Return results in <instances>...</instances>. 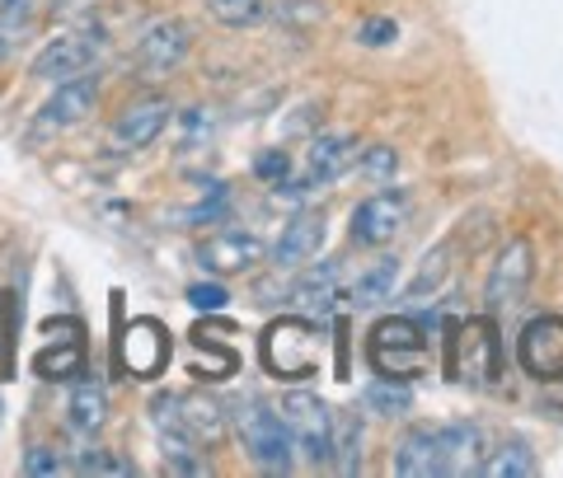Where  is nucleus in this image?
Masks as SVG:
<instances>
[{
  "label": "nucleus",
  "instance_id": "1",
  "mask_svg": "<svg viewBox=\"0 0 563 478\" xmlns=\"http://www.w3.org/2000/svg\"><path fill=\"white\" fill-rule=\"evenodd\" d=\"M258 357H263V370L277 380H291V385L310 380V376H320V366H324V329L306 314H287L263 329Z\"/></svg>",
  "mask_w": 563,
  "mask_h": 478
},
{
  "label": "nucleus",
  "instance_id": "2",
  "mask_svg": "<svg viewBox=\"0 0 563 478\" xmlns=\"http://www.w3.org/2000/svg\"><path fill=\"white\" fill-rule=\"evenodd\" d=\"M428 357H432L428 329L404 314L380 319L372 329V338H366V362H372V370L385 380H418L422 370H428Z\"/></svg>",
  "mask_w": 563,
  "mask_h": 478
},
{
  "label": "nucleus",
  "instance_id": "3",
  "mask_svg": "<svg viewBox=\"0 0 563 478\" xmlns=\"http://www.w3.org/2000/svg\"><path fill=\"white\" fill-rule=\"evenodd\" d=\"M231 418H235V432H240L244 451H250V459L258 469L291 474L296 441L287 432V418H282V409H273V403H263V399H240Z\"/></svg>",
  "mask_w": 563,
  "mask_h": 478
},
{
  "label": "nucleus",
  "instance_id": "4",
  "mask_svg": "<svg viewBox=\"0 0 563 478\" xmlns=\"http://www.w3.org/2000/svg\"><path fill=\"white\" fill-rule=\"evenodd\" d=\"M446 370L470 389L498 385V376H503V338H498V324H493L488 314L484 319H465V324L451 329Z\"/></svg>",
  "mask_w": 563,
  "mask_h": 478
},
{
  "label": "nucleus",
  "instance_id": "5",
  "mask_svg": "<svg viewBox=\"0 0 563 478\" xmlns=\"http://www.w3.org/2000/svg\"><path fill=\"white\" fill-rule=\"evenodd\" d=\"M151 418L161 436H188L198 446H221L225 427H231V413L221 409L211 394H155L151 399Z\"/></svg>",
  "mask_w": 563,
  "mask_h": 478
},
{
  "label": "nucleus",
  "instance_id": "6",
  "mask_svg": "<svg viewBox=\"0 0 563 478\" xmlns=\"http://www.w3.org/2000/svg\"><path fill=\"white\" fill-rule=\"evenodd\" d=\"M99 70H85V76H70V80H57V90L43 99V109L33 113L29 122V141H52L70 127H80L85 118L99 109Z\"/></svg>",
  "mask_w": 563,
  "mask_h": 478
},
{
  "label": "nucleus",
  "instance_id": "7",
  "mask_svg": "<svg viewBox=\"0 0 563 478\" xmlns=\"http://www.w3.org/2000/svg\"><path fill=\"white\" fill-rule=\"evenodd\" d=\"M103 47H109V33H103L99 24L66 29V33H57V38H52L38 52V57H33L29 76L33 80H47V85L70 80V76H85V70H95V62L103 57Z\"/></svg>",
  "mask_w": 563,
  "mask_h": 478
},
{
  "label": "nucleus",
  "instance_id": "8",
  "mask_svg": "<svg viewBox=\"0 0 563 478\" xmlns=\"http://www.w3.org/2000/svg\"><path fill=\"white\" fill-rule=\"evenodd\" d=\"M277 409H282V418H287V432L296 441V455H301L306 465L324 469L329 465V436H333V409H329L320 394H310V389H291V394L282 399Z\"/></svg>",
  "mask_w": 563,
  "mask_h": 478
},
{
  "label": "nucleus",
  "instance_id": "9",
  "mask_svg": "<svg viewBox=\"0 0 563 478\" xmlns=\"http://www.w3.org/2000/svg\"><path fill=\"white\" fill-rule=\"evenodd\" d=\"M192 52V24L188 20H155L141 29L136 52H132V66L141 80H165L174 76Z\"/></svg>",
  "mask_w": 563,
  "mask_h": 478
},
{
  "label": "nucleus",
  "instance_id": "10",
  "mask_svg": "<svg viewBox=\"0 0 563 478\" xmlns=\"http://www.w3.org/2000/svg\"><path fill=\"white\" fill-rule=\"evenodd\" d=\"M409 192L404 188H385V192H372L352 207V221H347V235L357 249H380L390 244L404 225H409Z\"/></svg>",
  "mask_w": 563,
  "mask_h": 478
},
{
  "label": "nucleus",
  "instance_id": "11",
  "mask_svg": "<svg viewBox=\"0 0 563 478\" xmlns=\"http://www.w3.org/2000/svg\"><path fill=\"white\" fill-rule=\"evenodd\" d=\"M536 281V244L517 235V240H507L498 258H493V273L484 281V300H488V310L498 314V310H512L517 300L526 296V287Z\"/></svg>",
  "mask_w": 563,
  "mask_h": 478
},
{
  "label": "nucleus",
  "instance_id": "12",
  "mask_svg": "<svg viewBox=\"0 0 563 478\" xmlns=\"http://www.w3.org/2000/svg\"><path fill=\"white\" fill-rule=\"evenodd\" d=\"M352 165H357V136H347V132H324V136L310 141L301 179H296V184H282L277 192H310V188H324V184H333V179H343Z\"/></svg>",
  "mask_w": 563,
  "mask_h": 478
},
{
  "label": "nucleus",
  "instance_id": "13",
  "mask_svg": "<svg viewBox=\"0 0 563 478\" xmlns=\"http://www.w3.org/2000/svg\"><path fill=\"white\" fill-rule=\"evenodd\" d=\"M517 357H521V370L536 380H563V319L544 314V319H531L517 338Z\"/></svg>",
  "mask_w": 563,
  "mask_h": 478
},
{
  "label": "nucleus",
  "instance_id": "14",
  "mask_svg": "<svg viewBox=\"0 0 563 478\" xmlns=\"http://www.w3.org/2000/svg\"><path fill=\"white\" fill-rule=\"evenodd\" d=\"M169 118H174V109H169L165 95H146V99L128 103V109L118 113V122H113V146L122 155H136V151L155 146L161 132L169 127Z\"/></svg>",
  "mask_w": 563,
  "mask_h": 478
},
{
  "label": "nucleus",
  "instance_id": "15",
  "mask_svg": "<svg viewBox=\"0 0 563 478\" xmlns=\"http://www.w3.org/2000/svg\"><path fill=\"white\" fill-rule=\"evenodd\" d=\"M198 263L211 277H235V273H250L263 263V240L250 235V230H217L198 244Z\"/></svg>",
  "mask_w": 563,
  "mask_h": 478
},
{
  "label": "nucleus",
  "instance_id": "16",
  "mask_svg": "<svg viewBox=\"0 0 563 478\" xmlns=\"http://www.w3.org/2000/svg\"><path fill=\"white\" fill-rule=\"evenodd\" d=\"M169 362V329L161 319H136V324L122 333V366L136 380H155Z\"/></svg>",
  "mask_w": 563,
  "mask_h": 478
},
{
  "label": "nucleus",
  "instance_id": "17",
  "mask_svg": "<svg viewBox=\"0 0 563 478\" xmlns=\"http://www.w3.org/2000/svg\"><path fill=\"white\" fill-rule=\"evenodd\" d=\"M320 249H324V216L320 211H301V216H291L282 225V235L273 244V263H277V273H296Z\"/></svg>",
  "mask_w": 563,
  "mask_h": 478
},
{
  "label": "nucleus",
  "instance_id": "18",
  "mask_svg": "<svg viewBox=\"0 0 563 478\" xmlns=\"http://www.w3.org/2000/svg\"><path fill=\"white\" fill-rule=\"evenodd\" d=\"M395 474L399 478H442L446 474V451H442V427H409L395 446Z\"/></svg>",
  "mask_w": 563,
  "mask_h": 478
},
{
  "label": "nucleus",
  "instance_id": "19",
  "mask_svg": "<svg viewBox=\"0 0 563 478\" xmlns=\"http://www.w3.org/2000/svg\"><path fill=\"white\" fill-rule=\"evenodd\" d=\"M339 263H324V268H310L296 287H287V305L296 314H314V319H324L333 310V300H343L339 291Z\"/></svg>",
  "mask_w": 563,
  "mask_h": 478
},
{
  "label": "nucleus",
  "instance_id": "20",
  "mask_svg": "<svg viewBox=\"0 0 563 478\" xmlns=\"http://www.w3.org/2000/svg\"><path fill=\"white\" fill-rule=\"evenodd\" d=\"M442 451H446V474H479L488 455V436L479 422H442Z\"/></svg>",
  "mask_w": 563,
  "mask_h": 478
},
{
  "label": "nucleus",
  "instance_id": "21",
  "mask_svg": "<svg viewBox=\"0 0 563 478\" xmlns=\"http://www.w3.org/2000/svg\"><path fill=\"white\" fill-rule=\"evenodd\" d=\"M109 418V389L95 385V380H80L70 389V403H66V427L76 436H95Z\"/></svg>",
  "mask_w": 563,
  "mask_h": 478
},
{
  "label": "nucleus",
  "instance_id": "22",
  "mask_svg": "<svg viewBox=\"0 0 563 478\" xmlns=\"http://www.w3.org/2000/svg\"><path fill=\"white\" fill-rule=\"evenodd\" d=\"M329 465L339 469V474H357V469H362V418H357V409L333 413Z\"/></svg>",
  "mask_w": 563,
  "mask_h": 478
},
{
  "label": "nucleus",
  "instance_id": "23",
  "mask_svg": "<svg viewBox=\"0 0 563 478\" xmlns=\"http://www.w3.org/2000/svg\"><path fill=\"white\" fill-rule=\"evenodd\" d=\"M33 29H38V0H5L0 5V62H10L33 38Z\"/></svg>",
  "mask_w": 563,
  "mask_h": 478
},
{
  "label": "nucleus",
  "instance_id": "24",
  "mask_svg": "<svg viewBox=\"0 0 563 478\" xmlns=\"http://www.w3.org/2000/svg\"><path fill=\"white\" fill-rule=\"evenodd\" d=\"M395 287H399V263H395V258H380V263H372V268H366L357 281H352L347 305H352V310H372V305H380V300H390Z\"/></svg>",
  "mask_w": 563,
  "mask_h": 478
},
{
  "label": "nucleus",
  "instance_id": "25",
  "mask_svg": "<svg viewBox=\"0 0 563 478\" xmlns=\"http://www.w3.org/2000/svg\"><path fill=\"white\" fill-rule=\"evenodd\" d=\"M33 376L38 380H76V376H85L80 338H62L57 347H43L38 357H33Z\"/></svg>",
  "mask_w": 563,
  "mask_h": 478
},
{
  "label": "nucleus",
  "instance_id": "26",
  "mask_svg": "<svg viewBox=\"0 0 563 478\" xmlns=\"http://www.w3.org/2000/svg\"><path fill=\"white\" fill-rule=\"evenodd\" d=\"M451 258H455V240H442L437 249H428V254H422V263H418L413 281L404 287V296H409V300H422V296L442 291V281H446V273H451Z\"/></svg>",
  "mask_w": 563,
  "mask_h": 478
},
{
  "label": "nucleus",
  "instance_id": "27",
  "mask_svg": "<svg viewBox=\"0 0 563 478\" xmlns=\"http://www.w3.org/2000/svg\"><path fill=\"white\" fill-rule=\"evenodd\" d=\"M484 478H531L536 474V455L526 441H503V446H493L479 465Z\"/></svg>",
  "mask_w": 563,
  "mask_h": 478
},
{
  "label": "nucleus",
  "instance_id": "28",
  "mask_svg": "<svg viewBox=\"0 0 563 478\" xmlns=\"http://www.w3.org/2000/svg\"><path fill=\"white\" fill-rule=\"evenodd\" d=\"M362 403L372 413H380V418H404V413L413 409V389H409V380H385V376H376L372 385H366Z\"/></svg>",
  "mask_w": 563,
  "mask_h": 478
},
{
  "label": "nucleus",
  "instance_id": "29",
  "mask_svg": "<svg viewBox=\"0 0 563 478\" xmlns=\"http://www.w3.org/2000/svg\"><path fill=\"white\" fill-rule=\"evenodd\" d=\"M207 14L221 29H254L268 20V0H207Z\"/></svg>",
  "mask_w": 563,
  "mask_h": 478
},
{
  "label": "nucleus",
  "instance_id": "30",
  "mask_svg": "<svg viewBox=\"0 0 563 478\" xmlns=\"http://www.w3.org/2000/svg\"><path fill=\"white\" fill-rule=\"evenodd\" d=\"M268 14L282 29H291V33H306L314 24H324V5H320V0H282L277 10L268 5Z\"/></svg>",
  "mask_w": 563,
  "mask_h": 478
},
{
  "label": "nucleus",
  "instance_id": "31",
  "mask_svg": "<svg viewBox=\"0 0 563 478\" xmlns=\"http://www.w3.org/2000/svg\"><path fill=\"white\" fill-rule=\"evenodd\" d=\"M70 469H76V474H118V478H132V474H136L132 459H122V455L103 451V446L76 451V459H70Z\"/></svg>",
  "mask_w": 563,
  "mask_h": 478
},
{
  "label": "nucleus",
  "instance_id": "32",
  "mask_svg": "<svg viewBox=\"0 0 563 478\" xmlns=\"http://www.w3.org/2000/svg\"><path fill=\"white\" fill-rule=\"evenodd\" d=\"M357 169H362V179H372V184L395 179V169H399V151H390V146L357 151Z\"/></svg>",
  "mask_w": 563,
  "mask_h": 478
},
{
  "label": "nucleus",
  "instance_id": "33",
  "mask_svg": "<svg viewBox=\"0 0 563 478\" xmlns=\"http://www.w3.org/2000/svg\"><path fill=\"white\" fill-rule=\"evenodd\" d=\"M70 469V459L57 451V446H29L24 451V474L29 478H57Z\"/></svg>",
  "mask_w": 563,
  "mask_h": 478
},
{
  "label": "nucleus",
  "instance_id": "34",
  "mask_svg": "<svg viewBox=\"0 0 563 478\" xmlns=\"http://www.w3.org/2000/svg\"><path fill=\"white\" fill-rule=\"evenodd\" d=\"M184 300L192 310H207V314H221L225 305H231V291L221 287V281H198V287H188Z\"/></svg>",
  "mask_w": 563,
  "mask_h": 478
},
{
  "label": "nucleus",
  "instance_id": "35",
  "mask_svg": "<svg viewBox=\"0 0 563 478\" xmlns=\"http://www.w3.org/2000/svg\"><path fill=\"white\" fill-rule=\"evenodd\" d=\"M258 179H268V184H287V169H291V159H287V151H268V155H258Z\"/></svg>",
  "mask_w": 563,
  "mask_h": 478
},
{
  "label": "nucleus",
  "instance_id": "36",
  "mask_svg": "<svg viewBox=\"0 0 563 478\" xmlns=\"http://www.w3.org/2000/svg\"><path fill=\"white\" fill-rule=\"evenodd\" d=\"M357 38H362L366 47H385L390 38H399V24H395V20H366V24L357 29Z\"/></svg>",
  "mask_w": 563,
  "mask_h": 478
},
{
  "label": "nucleus",
  "instance_id": "37",
  "mask_svg": "<svg viewBox=\"0 0 563 478\" xmlns=\"http://www.w3.org/2000/svg\"><path fill=\"white\" fill-rule=\"evenodd\" d=\"M0 422H5V399H0Z\"/></svg>",
  "mask_w": 563,
  "mask_h": 478
}]
</instances>
